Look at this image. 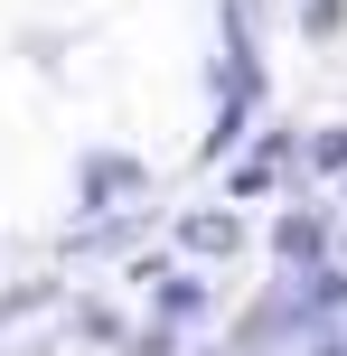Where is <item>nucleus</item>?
Segmentation results:
<instances>
[{"mask_svg": "<svg viewBox=\"0 0 347 356\" xmlns=\"http://www.w3.org/2000/svg\"><path fill=\"white\" fill-rule=\"evenodd\" d=\"M282 150H291V141H263L254 160L235 169V197H254V188H273V178H282Z\"/></svg>", "mask_w": 347, "mask_h": 356, "instance_id": "nucleus-1", "label": "nucleus"}, {"mask_svg": "<svg viewBox=\"0 0 347 356\" xmlns=\"http://www.w3.org/2000/svg\"><path fill=\"white\" fill-rule=\"evenodd\" d=\"M131 188H141L131 160H94V178H85V197H131Z\"/></svg>", "mask_w": 347, "mask_h": 356, "instance_id": "nucleus-2", "label": "nucleus"}, {"mask_svg": "<svg viewBox=\"0 0 347 356\" xmlns=\"http://www.w3.org/2000/svg\"><path fill=\"white\" fill-rule=\"evenodd\" d=\"M282 263H319V225H310V216L282 225Z\"/></svg>", "mask_w": 347, "mask_h": 356, "instance_id": "nucleus-3", "label": "nucleus"}, {"mask_svg": "<svg viewBox=\"0 0 347 356\" xmlns=\"http://www.w3.org/2000/svg\"><path fill=\"white\" fill-rule=\"evenodd\" d=\"M188 253H235V225H225V216H197V225H188Z\"/></svg>", "mask_w": 347, "mask_h": 356, "instance_id": "nucleus-4", "label": "nucleus"}, {"mask_svg": "<svg viewBox=\"0 0 347 356\" xmlns=\"http://www.w3.org/2000/svg\"><path fill=\"white\" fill-rule=\"evenodd\" d=\"M310 160H319V169H347V131H319V141H310Z\"/></svg>", "mask_w": 347, "mask_h": 356, "instance_id": "nucleus-5", "label": "nucleus"}, {"mask_svg": "<svg viewBox=\"0 0 347 356\" xmlns=\"http://www.w3.org/2000/svg\"><path fill=\"white\" fill-rule=\"evenodd\" d=\"M338 29V0H310V38H329Z\"/></svg>", "mask_w": 347, "mask_h": 356, "instance_id": "nucleus-6", "label": "nucleus"}]
</instances>
